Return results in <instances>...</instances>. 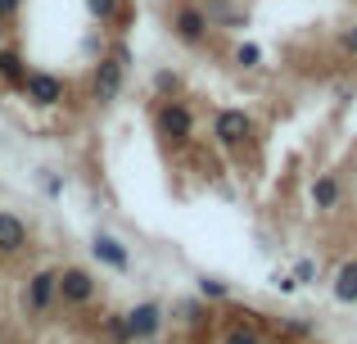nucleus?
<instances>
[{
    "label": "nucleus",
    "instance_id": "19",
    "mask_svg": "<svg viewBox=\"0 0 357 344\" xmlns=\"http://www.w3.org/2000/svg\"><path fill=\"white\" fill-rule=\"evenodd\" d=\"M105 331H109V340H118V344H131V331H127V317H122V313H114V317L105 322Z\"/></svg>",
    "mask_w": 357,
    "mask_h": 344
},
{
    "label": "nucleus",
    "instance_id": "23",
    "mask_svg": "<svg viewBox=\"0 0 357 344\" xmlns=\"http://www.w3.org/2000/svg\"><path fill=\"white\" fill-rule=\"evenodd\" d=\"M18 5H23V0H0V23H9V18L18 14Z\"/></svg>",
    "mask_w": 357,
    "mask_h": 344
},
{
    "label": "nucleus",
    "instance_id": "24",
    "mask_svg": "<svg viewBox=\"0 0 357 344\" xmlns=\"http://www.w3.org/2000/svg\"><path fill=\"white\" fill-rule=\"evenodd\" d=\"M181 313H185V317H190V322H204V313H199V304H181Z\"/></svg>",
    "mask_w": 357,
    "mask_h": 344
},
{
    "label": "nucleus",
    "instance_id": "20",
    "mask_svg": "<svg viewBox=\"0 0 357 344\" xmlns=\"http://www.w3.org/2000/svg\"><path fill=\"white\" fill-rule=\"evenodd\" d=\"M335 45H340L344 54H353V59H357V23H353V27H340V36H335Z\"/></svg>",
    "mask_w": 357,
    "mask_h": 344
},
{
    "label": "nucleus",
    "instance_id": "7",
    "mask_svg": "<svg viewBox=\"0 0 357 344\" xmlns=\"http://www.w3.org/2000/svg\"><path fill=\"white\" fill-rule=\"evenodd\" d=\"M122 317H127L131 340H149V336H158V327H163V308H158V304H140V308L122 313Z\"/></svg>",
    "mask_w": 357,
    "mask_h": 344
},
{
    "label": "nucleus",
    "instance_id": "2",
    "mask_svg": "<svg viewBox=\"0 0 357 344\" xmlns=\"http://www.w3.org/2000/svg\"><path fill=\"white\" fill-rule=\"evenodd\" d=\"M154 132L163 136L172 150H185V145L195 141V114L181 105V100H158V109H154Z\"/></svg>",
    "mask_w": 357,
    "mask_h": 344
},
{
    "label": "nucleus",
    "instance_id": "25",
    "mask_svg": "<svg viewBox=\"0 0 357 344\" xmlns=\"http://www.w3.org/2000/svg\"><path fill=\"white\" fill-rule=\"evenodd\" d=\"M0 41H5V27H0Z\"/></svg>",
    "mask_w": 357,
    "mask_h": 344
},
{
    "label": "nucleus",
    "instance_id": "18",
    "mask_svg": "<svg viewBox=\"0 0 357 344\" xmlns=\"http://www.w3.org/2000/svg\"><path fill=\"white\" fill-rule=\"evenodd\" d=\"M236 63H240V68H258V63H262V50L253 41H240L236 45Z\"/></svg>",
    "mask_w": 357,
    "mask_h": 344
},
{
    "label": "nucleus",
    "instance_id": "16",
    "mask_svg": "<svg viewBox=\"0 0 357 344\" xmlns=\"http://www.w3.org/2000/svg\"><path fill=\"white\" fill-rule=\"evenodd\" d=\"M154 91H158V96H176V91H181V73H172V68H158L154 73Z\"/></svg>",
    "mask_w": 357,
    "mask_h": 344
},
{
    "label": "nucleus",
    "instance_id": "9",
    "mask_svg": "<svg viewBox=\"0 0 357 344\" xmlns=\"http://www.w3.org/2000/svg\"><path fill=\"white\" fill-rule=\"evenodd\" d=\"M27 245V222L14 213H0V258H14Z\"/></svg>",
    "mask_w": 357,
    "mask_h": 344
},
{
    "label": "nucleus",
    "instance_id": "8",
    "mask_svg": "<svg viewBox=\"0 0 357 344\" xmlns=\"http://www.w3.org/2000/svg\"><path fill=\"white\" fill-rule=\"evenodd\" d=\"M91 254H96V258H100L105 267H114V272H127V267H131V254L122 249V240L105 236V231H100V236L91 240Z\"/></svg>",
    "mask_w": 357,
    "mask_h": 344
},
{
    "label": "nucleus",
    "instance_id": "12",
    "mask_svg": "<svg viewBox=\"0 0 357 344\" xmlns=\"http://www.w3.org/2000/svg\"><path fill=\"white\" fill-rule=\"evenodd\" d=\"M23 77H27V59L14 50V45H0V82H9V87H23Z\"/></svg>",
    "mask_w": 357,
    "mask_h": 344
},
{
    "label": "nucleus",
    "instance_id": "21",
    "mask_svg": "<svg viewBox=\"0 0 357 344\" xmlns=\"http://www.w3.org/2000/svg\"><path fill=\"white\" fill-rule=\"evenodd\" d=\"M199 294H204V299H227V281H213V276H204V281H199Z\"/></svg>",
    "mask_w": 357,
    "mask_h": 344
},
{
    "label": "nucleus",
    "instance_id": "10",
    "mask_svg": "<svg viewBox=\"0 0 357 344\" xmlns=\"http://www.w3.org/2000/svg\"><path fill=\"white\" fill-rule=\"evenodd\" d=\"M54 276L59 272H36L32 281H27V308L32 313H45L54 304Z\"/></svg>",
    "mask_w": 357,
    "mask_h": 344
},
{
    "label": "nucleus",
    "instance_id": "22",
    "mask_svg": "<svg viewBox=\"0 0 357 344\" xmlns=\"http://www.w3.org/2000/svg\"><path fill=\"white\" fill-rule=\"evenodd\" d=\"M312 276H317V263L312 258H298L294 263V281H312Z\"/></svg>",
    "mask_w": 357,
    "mask_h": 344
},
{
    "label": "nucleus",
    "instance_id": "15",
    "mask_svg": "<svg viewBox=\"0 0 357 344\" xmlns=\"http://www.w3.org/2000/svg\"><path fill=\"white\" fill-rule=\"evenodd\" d=\"M86 9L100 18V23H118L122 18V0H86Z\"/></svg>",
    "mask_w": 357,
    "mask_h": 344
},
{
    "label": "nucleus",
    "instance_id": "13",
    "mask_svg": "<svg viewBox=\"0 0 357 344\" xmlns=\"http://www.w3.org/2000/svg\"><path fill=\"white\" fill-rule=\"evenodd\" d=\"M312 204L317 209H335V204H340V177L335 172H321L312 181Z\"/></svg>",
    "mask_w": 357,
    "mask_h": 344
},
{
    "label": "nucleus",
    "instance_id": "5",
    "mask_svg": "<svg viewBox=\"0 0 357 344\" xmlns=\"http://www.w3.org/2000/svg\"><path fill=\"white\" fill-rule=\"evenodd\" d=\"M54 294H59L63 304H91L96 299V276L86 272V267H63L59 276H54Z\"/></svg>",
    "mask_w": 357,
    "mask_h": 344
},
{
    "label": "nucleus",
    "instance_id": "17",
    "mask_svg": "<svg viewBox=\"0 0 357 344\" xmlns=\"http://www.w3.org/2000/svg\"><path fill=\"white\" fill-rule=\"evenodd\" d=\"M222 344H262V340H258V331H253V327L236 322V327H227V340H222Z\"/></svg>",
    "mask_w": 357,
    "mask_h": 344
},
{
    "label": "nucleus",
    "instance_id": "11",
    "mask_svg": "<svg viewBox=\"0 0 357 344\" xmlns=\"http://www.w3.org/2000/svg\"><path fill=\"white\" fill-rule=\"evenodd\" d=\"M199 9L213 27H244V9H236L231 0H204Z\"/></svg>",
    "mask_w": 357,
    "mask_h": 344
},
{
    "label": "nucleus",
    "instance_id": "4",
    "mask_svg": "<svg viewBox=\"0 0 357 344\" xmlns=\"http://www.w3.org/2000/svg\"><path fill=\"white\" fill-rule=\"evenodd\" d=\"M249 136H253L249 109H218V114H213V141H218L222 150H240Z\"/></svg>",
    "mask_w": 357,
    "mask_h": 344
},
{
    "label": "nucleus",
    "instance_id": "1",
    "mask_svg": "<svg viewBox=\"0 0 357 344\" xmlns=\"http://www.w3.org/2000/svg\"><path fill=\"white\" fill-rule=\"evenodd\" d=\"M127 63H131V50L118 41L114 50H109L105 59L91 68V100H96V105H114V100L122 96V82H127Z\"/></svg>",
    "mask_w": 357,
    "mask_h": 344
},
{
    "label": "nucleus",
    "instance_id": "3",
    "mask_svg": "<svg viewBox=\"0 0 357 344\" xmlns=\"http://www.w3.org/2000/svg\"><path fill=\"white\" fill-rule=\"evenodd\" d=\"M18 91H23L27 105H36V109H54V105L68 100V82L54 77V73H45V68H27V77H23Z\"/></svg>",
    "mask_w": 357,
    "mask_h": 344
},
{
    "label": "nucleus",
    "instance_id": "6",
    "mask_svg": "<svg viewBox=\"0 0 357 344\" xmlns=\"http://www.w3.org/2000/svg\"><path fill=\"white\" fill-rule=\"evenodd\" d=\"M172 32L181 36L185 45H199V41H208L213 23L204 18V9H199V5H190V0H185V5H176V9H172Z\"/></svg>",
    "mask_w": 357,
    "mask_h": 344
},
{
    "label": "nucleus",
    "instance_id": "14",
    "mask_svg": "<svg viewBox=\"0 0 357 344\" xmlns=\"http://www.w3.org/2000/svg\"><path fill=\"white\" fill-rule=\"evenodd\" d=\"M335 299H340V304H357V258L340 267V276H335Z\"/></svg>",
    "mask_w": 357,
    "mask_h": 344
}]
</instances>
